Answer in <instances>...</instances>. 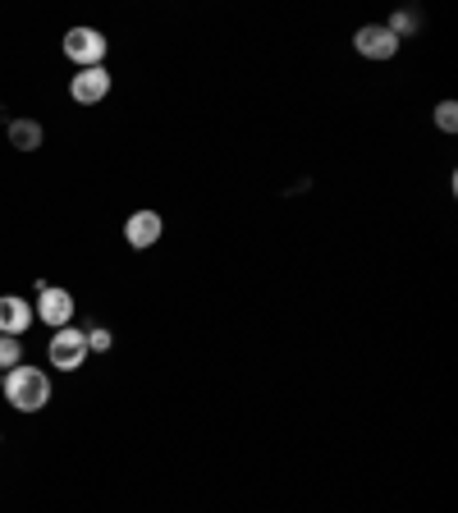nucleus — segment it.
Here are the masks:
<instances>
[{
    "label": "nucleus",
    "mask_w": 458,
    "mask_h": 513,
    "mask_svg": "<svg viewBox=\"0 0 458 513\" xmlns=\"http://www.w3.org/2000/svg\"><path fill=\"white\" fill-rule=\"evenodd\" d=\"M436 124H440L445 133L458 129V106H454V101H440V106H436Z\"/></svg>",
    "instance_id": "11"
},
{
    "label": "nucleus",
    "mask_w": 458,
    "mask_h": 513,
    "mask_svg": "<svg viewBox=\"0 0 458 513\" xmlns=\"http://www.w3.org/2000/svg\"><path fill=\"white\" fill-rule=\"evenodd\" d=\"M19 362H23V349H19V339L0 335V372H10V367H19Z\"/></svg>",
    "instance_id": "10"
},
{
    "label": "nucleus",
    "mask_w": 458,
    "mask_h": 513,
    "mask_svg": "<svg viewBox=\"0 0 458 513\" xmlns=\"http://www.w3.org/2000/svg\"><path fill=\"white\" fill-rule=\"evenodd\" d=\"M110 344H115V339H110V330H101V326L88 335V353H92V349H97V353H106Z\"/></svg>",
    "instance_id": "12"
},
{
    "label": "nucleus",
    "mask_w": 458,
    "mask_h": 513,
    "mask_svg": "<svg viewBox=\"0 0 458 513\" xmlns=\"http://www.w3.org/2000/svg\"><path fill=\"white\" fill-rule=\"evenodd\" d=\"M65 60H74L78 69H92L106 60V37L97 28H69L65 33Z\"/></svg>",
    "instance_id": "3"
},
{
    "label": "nucleus",
    "mask_w": 458,
    "mask_h": 513,
    "mask_svg": "<svg viewBox=\"0 0 458 513\" xmlns=\"http://www.w3.org/2000/svg\"><path fill=\"white\" fill-rule=\"evenodd\" d=\"M33 317L46 321L51 330H65L69 321H74V294H65V289H51V284H46L42 298H37V307H33Z\"/></svg>",
    "instance_id": "6"
},
{
    "label": "nucleus",
    "mask_w": 458,
    "mask_h": 513,
    "mask_svg": "<svg viewBox=\"0 0 458 513\" xmlns=\"http://www.w3.org/2000/svg\"><path fill=\"white\" fill-rule=\"evenodd\" d=\"M28 326H33V307H28V298H19V294L0 298V335L19 339Z\"/></svg>",
    "instance_id": "8"
},
{
    "label": "nucleus",
    "mask_w": 458,
    "mask_h": 513,
    "mask_svg": "<svg viewBox=\"0 0 458 513\" xmlns=\"http://www.w3.org/2000/svg\"><path fill=\"white\" fill-rule=\"evenodd\" d=\"M5 404L14 408V413H42L46 404H51V376L42 372V367H10L5 372Z\"/></svg>",
    "instance_id": "1"
},
{
    "label": "nucleus",
    "mask_w": 458,
    "mask_h": 513,
    "mask_svg": "<svg viewBox=\"0 0 458 513\" xmlns=\"http://www.w3.org/2000/svg\"><path fill=\"white\" fill-rule=\"evenodd\" d=\"M51 367H60V372H78L83 362H88V335L83 330H74V326H65V330H55L51 335Z\"/></svg>",
    "instance_id": "2"
},
{
    "label": "nucleus",
    "mask_w": 458,
    "mask_h": 513,
    "mask_svg": "<svg viewBox=\"0 0 458 513\" xmlns=\"http://www.w3.org/2000/svg\"><path fill=\"white\" fill-rule=\"evenodd\" d=\"M353 51L367 55V60H394L399 55V37L385 28V23H367L353 33Z\"/></svg>",
    "instance_id": "5"
},
{
    "label": "nucleus",
    "mask_w": 458,
    "mask_h": 513,
    "mask_svg": "<svg viewBox=\"0 0 458 513\" xmlns=\"http://www.w3.org/2000/svg\"><path fill=\"white\" fill-rule=\"evenodd\" d=\"M69 97H74L78 106H101V101L110 97V74H106V65L78 69V74L69 78Z\"/></svg>",
    "instance_id": "4"
},
{
    "label": "nucleus",
    "mask_w": 458,
    "mask_h": 513,
    "mask_svg": "<svg viewBox=\"0 0 458 513\" xmlns=\"http://www.w3.org/2000/svg\"><path fill=\"white\" fill-rule=\"evenodd\" d=\"M10 147H19V152H37V147H42V124L37 120H14L10 124Z\"/></svg>",
    "instance_id": "9"
},
{
    "label": "nucleus",
    "mask_w": 458,
    "mask_h": 513,
    "mask_svg": "<svg viewBox=\"0 0 458 513\" xmlns=\"http://www.w3.org/2000/svg\"><path fill=\"white\" fill-rule=\"evenodd\" d=\"M165 230V220L156 216V211H133L129 220H124V243L129 248H152L156 239H161Z\"/></svg>",
    "instance_id": "7"
}]
</instances>
